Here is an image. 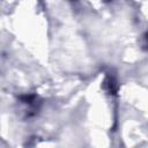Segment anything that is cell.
<instances>
[{"label":"cell","instance_id":"1","mask_svg":"<svg viewBox=\"0 0 148 148\" xmlns=\"http://www.w3.org/2000/svg\"><path fill=\"white\" fill-rule=\"evenodd\" d=\"M146 38H147V39H148V34H147V37H146Z\"/></svg>","mask_w":148,"mask_h":148}]
</instances>
